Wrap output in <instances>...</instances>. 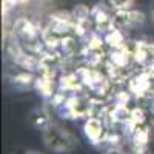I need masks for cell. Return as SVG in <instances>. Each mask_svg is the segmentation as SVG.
Returning a JSON list of instances; mask_svg holds the SVG:
<instances>
[{"label":"cell","instance_id":"obj_1","mask_svg":"<svg viewBox=\"0 0 154 154\" xmlns=\"http://www.w3.org/2000/svg\"><path fill=\"white\" fill-rule=\"evenodd\" d=\"M42 139L45 146L54 152H71L77 146L74 134L56 123H51L42 131Z\"/></svg>","mask_w":154,"mask_h":154},{"label":"cell","instance_id":"obj_2","mask_svg":"<svg viewBox=\"0 0 154 154\" xmlns=\"http://www.w3.org/2000/svg\"><path fill=\"white\" fill-rule=\"evenodd\" d=\"M28 119H29V123H31L34 128H37V130H40V131H43L46 126H49L51 123H53V120H51L46 108H43V106L34 108V109L29 112V117H28Z\"/></svg>","mask_w":154,"mask_h":154},{"label":"cell","instance_id":"obj_3","mask_svg":"<svg viewBox=\"0 0 154 154\" xmlns=\"http://www.w3.org/2000/svg\"><path fill=\"white\" fill-rule=\"evenodd\" d=\"M134 2L136 0H109V5L117 11H128L134 5Z\"/></svg>","mask_w":154,"mask_h":154},{"label":"cell","instance_id":"obj_4","mask_svg":"<svg viewBox=\"0 0 154 154\" xmlns=\"http://www.w3.org/2000/svg\"><path fill=\"white\" fill-rule=\"evenodd\" d=\"M16 154H43L40 151H35V149H23V151H19Z\"/></svg>","mask_w":154,"mask_h":154},{"label":"cell","instance_id":"obj_5","mask_svg":"<svg viewBox=\"0 0 154 154\" xmlns=\"http://www.w3.org/2000/svg\"><path fill=\"white\" fill-rule=\"evenodd\" d=\"M151 17H152V22H154V0H151Z\"/></svg>","mask_w":154,"mask_h":154},{"label":"cell","instance_id":"obj_6","mask_svg":"<svg viewBox=\"0 0 154 154\" xmlns=\"http://www.w3.org/2000/svg\"><path fill=\"white\" fill-rule=\"evenodd\" d=\"M152 51H154V46H152Z\"/></svg>","mask_w":154,"mask_h":154}]
</instances>
